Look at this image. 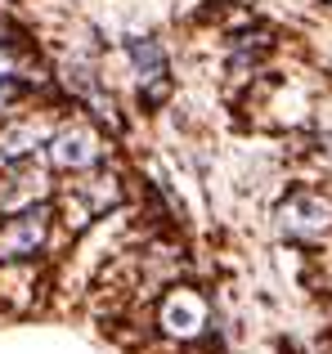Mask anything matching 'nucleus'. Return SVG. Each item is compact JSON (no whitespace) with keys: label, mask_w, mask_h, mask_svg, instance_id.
<instances>
[{"label":"nucleus","mask_w":332,"mask_h":354,"mask_svg":"<svg viewBox=\"0 0 332 354\" xmlns=\"http://www.w3.org/2000/svg\"><path fill=\"white\" fill-rule=\"evenodd\" d=\"M50 242V207L36 202L27 211H14V216L0 225V265H18V260H36Z\"/></svg>","instance_id":"nucleus-1"},{"label":"nucleus","mask_w":332,"mask_h":354,"mask_svg":"<svg viewBox=\"0 0 332 354\" xmlns=\"http://www.w3.org/2000/svg\"><path fill=\"white\" fill-rule=\"evenodd\" d=\"M274 220H279V229L288 238H324L332 229V198H324L315 189H297L279 202Z\"/></svg>","instance_id":"nucleus-2"},{"label":"nucleus","mask_w":332,"mask_h":354,"mask_svg":"<svg viewBox=\"0 0 332 354\" xmlns=\"http://www.w3.org/2000/svg\"><path fill=\"white\" fill-rule=\"evenodd\" d=\"M207 296L193 292V287H171L158 305V328L175 341H193L207 332Z\"/></svg>","instance_id":"nucleus-3"},{"label":"nucleus","mask_w":332,"mask_h":354,"mask_svg":"<svg viewBox=\"0 0 332 354\" xmlns=\"http://www.w3.org/2000/svg\"><path fill=\"white\" fill-rule=\"evenodd\" d=\"M45 148H50V162L59 166V171H77L81 175V171H95V166L104 162V139H99L86 121L59 126Z\"/></svg>","instance_id":"nucleus-4"},{"label":"nucleus","mask_w":332,"mask_h":354,"mask_svg":"<svg viewBox=\"0 0 332 354\" xmlns=\"http://www.w3.org/2000/svg\"><path fill=\"white\" fill-rule=\"evenodd\" d=\"M45 193H50L45 171H36L32 162H9L5 180H0V211H5V216L27 211V207H36V202H45Z\"/></svg>","instance_id":"nucleus-5"},{"label":"nucleus","mask_w":332,"mask_h":354,"mask_svg":"<svg viewBox=\"0 0 332 354\" xmlns=\"http://www.w3.org/2000/svg\"><path fill=\"white\" fill-rule=\"evenodd\" d=\"M50 144V130L41 121H9L0 126V157L5 162H32L36 148Z\"/></svg>","instance_id":"nucleus-6"},{"label":"nucleus","mask_w":332,"mask_h":354,"mask_svg":"<svg viewBox=\"0 0 332 354\" xmlns=\"http://www.w3.org/2000/svg\"><path fill=\"white\" fill-rule=\"evenodd\" d=\"M9 68H14V63H9V54H0V81H9Z\"/></svg>","instance_id":"nucleus-7"},{"label":"nucleus","mask_w":332,"mask_h":354,"mask_svg":"<svg viewBox=\"0 0 332 354\" xmlns=\"http://www.w3.org/2000/svg\"><path fill=\"white\" fill-rule=\"evenodd\" d=\"M328 5H332V0H328Z\"/></svg>","instance_id":"nucleus-8"}]
</instances>
